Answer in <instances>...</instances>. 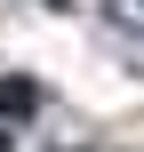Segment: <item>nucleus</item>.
<instances>
[{
  "label": "nucleus",
  "mask_w": 144,
  "mask_h": 152,
  "mask_svg": "<svg viewBox=\"0 0 144 152\" xmlns=\"http://www.w3.org/2000/svg\"><path fill=\"white\" fill-rule=\"evenodd\" d=\"M0 152H8V136H0Z\"/></svg>",
  "instance_id": "nucleus-2"
},
{
  "label": "nucleus",
  "mask_w": 144,
  "mask_h": 152,
  "mask_svg": "<svg viewBox=\"0 0 144 152\" xmlns=\"http://www.w3.org/2000/svg\"><path fill=\"white\" fill-rule=\"evenodd\" d=\"M32 104H40V88H32L24 72H8V80H0V120H24Z\"/></svg>",
  "instance_id": "nucleus-1"
}]
</instances>
